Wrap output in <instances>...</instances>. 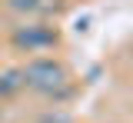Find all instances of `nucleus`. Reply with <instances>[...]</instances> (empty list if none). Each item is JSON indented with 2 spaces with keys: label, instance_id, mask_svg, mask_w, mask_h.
<instances>
[{
  "label": "nucleus",
  "instance_id": "1",
  "mask_svg": "<svg viewBox=\"0 0 133 123\" xmlns=\"http://www.w3.org/2000/svg\"><path fill=\"white\" fill-rule=\"evenodd\" d=\"M23 70V83L27 90L33 93H43V97H60L66 93V83H70V73L60 60H53V57H33L27 67H20Z\"/></svg>",
  "mask_w": 133,
  "mask_h": 123
},
{
  "label": "nucleus",
  "instance_id": "2",
  "mask_svg": "<svg viewBox=\"0 0 133 123\" xmlns=\"http://www.w3.org/2000/svg\"><path fill=\"white\" fill-rule=\"evenodd\" d=\"M17 50H27V53H37V50H50V47H57V27H50V23H23V27H17L14 33H10Z\"/></svg>",
  "mask_w": 133,
  "mask_h": 123
},
{
  "label": "nucleus",
  "instance_id": "3",
  "mask_svg": "<svg viewBox=\"0 0 133 123\" xmlns=\"http://www.w3.org/2000/svg\"><path fill=\"white\" fill-rule=\"evenodd\" d=\"M7 3L17 13H37V17H47V13L60 10V0H7Z\"/></svg>",
  "mask_w": 133,
  "mask_h": 123
},
{
  "label": "nucleus",
  "instance_id": "4",
  "mask_svg": "<svg viewBox=\"0 0 133 123\" xmlns=\"http://www.w3.org/2000/svg\"><path fill=\"white\" fill-rule=\"evenodd\" d=\"M23 87H27V83H23V70H20V67L0 70V100H7V97L20 93Z\"/></svg>",
  "mask_w": 133,
  "mask_h": 123
}]
</instances>
